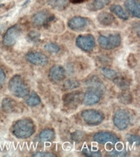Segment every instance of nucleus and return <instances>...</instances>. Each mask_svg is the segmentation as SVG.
<instances>
[{"mask_svg":"<svg viewBox=\"0 0 140 157\" xmlns=\"http://www.w3.org/2000/svg\"><path fill=\"white\" fill-rule=\"evenodd\" d=\"M85 84L87 86H89L91 88H96L102 90L103 83L100 81V79L97 76H92L91 78H88L86 79Z\"/></svg>","mask_w":140,"mask_h":157,"instance_id":"nucleus-20","label":"nucleus"},{"mask_svg":"<svg viewBox=\"0 0 140 157\" xmlns=\"http://www.w3.org/2000/svg\"><path fill=\"white\" fill-rule=\"evenodd\" d=\"M102 90L96 88H89L83 96V103L85 105H95L100 101Z\"/></svg>","mask_w":140,"mask_h":157,"instance_id":"nucleus-10","label":"nucleus"},{"mask_svg":"<svg viewBox=\"0 0 140 157\" xmlns=\"http://www.w3.org/2000/svg\"><path fill=\"white\" fill-rule=\"evenodd\" d=\"M108 155L111 156H126L128 155L127 151L125 150H113L111 151L108 152Z\"/></svg>","mask_w":140,"mask_h":157,"instance_id":"nucleus-30","label":"nucleus"},{"mask_svg":"<svg viewBox=\"0 0 140 157\" xmlns=\"http://www.w3.org/2000/svg\"><path fill=\"white\" fill-rule=\"evenodd\" d=\"M111 12L116 15L119 18L124 21H127L129 19V15L127 12H125V9L122 7H120V5H112L110 8Z\"/></svg>","mask_w":140,"mask_h":157,"instance_id":"nucleus-18","label":"nucleus"},{"mask_svg":"<svg viewBox=\"0 0 140 157\" xmlns=\"http://www.w3.org/2000/svg\"><path fill=\"white\" fill-rule=\"evenodd\" d=\"M136 1H138H138H139V0H136Z\"/></svg>","mask_w":140,"mask_h":157,"instance_id":"nucleus-37","label":"nucleus"},{"mask_svg":"<svg viewBox=\"0 0 140 157\" xmlns=\"http://www.w3.org/2000/svg\"><path fill=\"white\" fill-rule=\"evenodd\" d=\"M27 39H28L29 41L33 42V43H36V42L39 41V39H40V34H39V32L32 30L27 35Z\"/></svg>","mask_w":140,"mask_h":157,"instance_id":"nucleus-29","label":"nucleus"},{"mask_svg":"<svg viewBox=\"0 0 140 157\" xmlns=\"http://www.w3.org/2000/svg\"><path fill=\"white\" fill-rule=\"evenodd\" d=\"M49 77L52 82H60L63 80L66 77V71L64 70L62 66L56 65V66H52L51 69L49 70Z\"/></svg>","mask_w":140,"mask_h":157,"instance_id":"nucleus-14","label":"nucleus"},{"mask_svg":"<svg viewBox=\"0 0 140 157\" xmlns=\"http://www.w3.org/2000/svg\"><path fill=\"white\" fill-rule=\"evenodd\" d=\"M98 42L102 48L105 50H111L120 46L121 43V37L118 33L111 34L108 36L100 35L98 37Z\"/></svg>","mask_w":140,"mask_h":157,"instance_id":"nucleus-3","label":"nucleus"},{"mask_svg":"<svg viewBox=\"0 0 140 157\" xmlns=\"http://www.w3.org/2000/svg\"><path fill=\"white\" fill-rule=\"evenodd\" d=\"M35 131L34 122L29 118L22 119L15 123L13 125V134L21 139L31 137Z\"/></svg>","mask_w":140,"mask_h":157,"instance_id":"nucleus-1","label":"nucleus"},{"mask_svg":"<svg viewBox=\"0 0 140 157\" xmlns=\"http://www.w3.org/2000/svg\"><path fill=\"white\" fill-rule=\"evenodd\" d=\"M25 102L29 106H36L41 103V100H40V98L38 96L37 93H32L29 96V98L25 100Z\"/></svg>","mask_w":140,"mask_h":157,"instance_id":"nucleus-22","label":"nucleus"},{"mask_svg":"<svg viewBox=\"0 0 140 157\" xmlns=\"http://www.w3.org/2000/svg\"><path fill=\"white\" fill-rule=\"evenodd\" d=\"M39 138L43 142H50L55 138V132L52 129H44L40 132Z\"/></svg>","mask_w":140,"mask_h":157,"instance_id":"nucleus-19","label":"nucleus"},{"mask_svg":"<svg viewBox=\"0 0 140 157\" xmlns=\"http://www.w3.org/2000/svg\"><path fill=\"white\" fill-rule=\"evenodd\" d=\"M83 154L86 156H90V157H100L102 156V153H101L98 150H94V149H90L89 147H86L84 148Z\"/></svg>","mask_w":140,"mask_h":157,"instance_id":"nucleus-27","label":"nucleus"},{"mask_svg":"<svg viewBox=\"0 0 140 157\" xmlns=\"http://www.w3.org/2000/svg\"><path fill=\"white\" fill-rule=\"evenodd\" d=\"M101 72L103 75L105 76L106 78H110V79H114L115 77H117L118 74L117 72L112 69L107 68V67H103L101 68Z\"/></svg>","mask_w":140,"mask_h":157,"instance_id":"nucleus-26","label":"nucleus"},{"mask_svg":"<svg viewBox=\"0 0 140 157\" xmlns=\"http://www.w3.org/2000/svg\"><path fill=\"white\" fill-rule=\"evenodd\" d=\"M111 0H93L88 4L87 7L92 12H96L107 7Z\"/></svg>","mask_w":140,"mask_h":157,"instance_id":"nucleus-17","label":"nucleus"},{"mask_svg":"<svg viewBox=\"0 0 140 157\" xmlns=\"http://www.w3.org/2000/svg\"><path fill=\"white\" fill-rule=\"evenodd\" d=\"M34 156H39V157H56V155L52 153H50V152H44V151H40L37 152V153H34L33 155Z\"/></svg>","mask_w":140,"mask_h":157,"instance_id":"nucleus-34","label":"nucleus"},{"mask_svg":"<svg viewBox=\"0 0 140 157\" xmlns=\"http://www.w3.org/2000/svg\"><path fill=\"white\" fill-rule=\"evenodd\" d=\"M25 59L29 63L35 66H44L49 62V58L45 54L39 52H30L25 55Z\"/></svg>","mask_w":140,"mask_h":157,"instance_id":"nucleus-12","label":"nucleus"},{"mask_svg":"<svg viewBox=\"0 0 140 157\" xmlns=\"http://www.w3.org/2000/svg\"><path fill=\"white\" fill-rule=\"evenodd\" d=\"M113 81L115 82V83L116 85L120 88L121 89H127L129 87H130V82L128 80L127 78H122V77H115Z\"/></svg>","mask_w":140,"mask_h":157,"instance_id":"nucleus-24","label":"nucleus"},{"mask_svg":"<svg viewBox=\"0 0 140 157\" xmlns=\"http://www.w3.org/2000/svg\"><path fill=\"white\" fill-rule=\"evenodd\" d=\"M125 9L130 15L136 18H139L140 17V5L136 0H125L124 3Z\"/></svg>","mask_w":140,"mask_h":157,"instance_id":"nucleus-15","label":"nucleus"},{"mask_svg":"<svg viewBox=\"0 0 140 157\" xmlns=\"http://www.w3.org/2000/svg\"><path fill=\"white\" fill-rule=\"evenodd\" d=\"M80 86V83L76 79H67L64 82L63 88L65 90H73Z\"/></svg>","mask_w":140,"mask_h":157,"instance_id":"nucleus-25","label":"nucleus"},{"mask_svg":"<svg viewBox=\"0 0 140 157\" xmlns=\"http://www.w3.org/2000/svg\"><path fill=\"white\" fill-rule=\"evenodd\" d=\"M126 139L129 142V143L131 145H136V146H138L140 143L139 141V137L138 135H128Z\"/></svg>","mask_w":140,"mask_h":157,"instance_id":"nucleus-32","label":"nucleus"},{"mask_svg":"<svg viewBox=\"0 0 140 157\" xmlns=\"http://www.w3.org/2000/svg\"><path fill=\"white\" fill-rule=\"evenodd\" d=\"M93 141L103 145L107 143L114 145L119 142V138L116 135L111 132H98L93 136Z\"/></svg>","mask_w":140,"mask_h":157,"instance_id":"nucleus-11","label":"nucleus"},{"mask_svg":"<svg viewBox=\"0 0 140 157\" xmlns=\"http://www.w3.org/2000/svg\"><path fill=\"white\" fill-rule=\"evenodd\" d=\"M83 99V93L80 91L66 93L63 97V102L65 106L69 109H75L80 105Z\"/></svg>","mask_w":140,"mask_h":157,"instance_id":"nucleus-9","label":"nucleus"},{"mask_svg":"<svg viewBox=\"0 0 140 157\" xmlns=\"http://www.w3.org/2000/svg\"><path fill=\"white\" fill-rule=\"evenodd\" d=\"M82 118L88 125H98L104 120V115L96 110H85L82 112Z\"/></svg>","mask_w":140,"mask_h":157,"instance_id":"nucleus-5","label":"nucleus"},{"mask_svg":"<svg viewBox=\"0 0 140 157\" xmlns=\"http://www.w3.org/2000/svg\"><path fill=\"white\" fill-rule=\"evenodd\" d=\"M0 6H2V5H0Z\"/></svg>","mask_w":140,"mask_h":157,"instance_id":"nucleus-38","label":"nucleus"},{"mask_svg":"<svg viewBox=\"0 0 140 157\" xmlns=\"http://www.w3.org/2000/svg\"><path fill=\"white\" fill-rule=\"evenodd\" d=\"M70 2H71L72 3H80V2H83L86 0H69Z\"/></svg>","mask_w":140,"mask_h":157,"instance_id":"nucleus-36","label":"nucleus"},{"mask_svg":"<svg viewBox=\"0 0 140 157\" xmlns=\"http://www.w3.org/2000/svg\"><path fill=\"white\" fill-rule=\"evenodd\" d=\"M89 19L83 17H74L69 20L68 27L72 30H81L85 29L89 24Z\"/></svg>","mask_w":140,"mask_h":157,"instance_id":"nucleus-13","label":"nucleus"},{"mask_svg":"<svg viewBox=\"0 0 140 157\" xmlns=\"http://www.w3.org/2000/svg\"><path fill=\"white\" fill-rule=\"evenodd\" d=\"M21 32V29L19 25H13L10 27L3 36L2 44L6 47H11L14 45L15 43L19 38Z\"/></svg>","mask_w":140,"mask_h":157,"instance_id":"nucleus-8","label":"nucleus"},{"mask_svg":"<svg viewBox=\"0 0 140 157\" xmlns=\"http://www.w3.org/2000/svg\"><path fill=\"white\" fill-rule=\"evenodd\" d=\"M54 20L55 16L52 15L47 10H42L32 17V23L36 26H48Z\"/></svg>","mask_w":140,"mask_h":157,"instance_id":"nucleus-4","label":"nucleus"},{"mask_svg":"<svg viewBox=\"0 0 140 157\" xmlns=\"http://www.w3.org/2000/svg\"><path fill=\"white\" fill-rule=\"evenodd\" d=\"M83 137H84V132H81V131H80V130H78V131H76V132H73V133H72V135H71L72 139L75 140V141H77V142H79V141L82 140Z\"/></svg>","mask_w":140,"mask_h":157,"instance_id":"nucleus-33","label":"nucleus"},{"mask_svg":"<svg viewBox=\"0 0 140 157\" xmlns=\"http://www.w3.org/2000/svg\"><path fill=\"white\" fill-rule=\"evenodd\" d=\"M51 6L59 11L64 10L68 5V0H51Z\"/></svg>","mask_w":140,"mask_h":157,"instance_id":"nucleus-23","label":"nucleus"},{"mask_svg":"<svg viewBox=\"0 0 140 157\" xmlns=\"http://www.w3.org/2000/svg\"><path fill=\"white\" fill-rule=\"evenodd\" d=\"M119 100L121 101L122 103H125V104H128V103L131 102L132 101V97L129 93H123L120 94V98H119Z\"/></svg>","mask_w":140,"mask_h":157,"instance_id":"nucleus-31","label":"nucleus"},{"mask_svg":"<svg viewBox=\"0 0 140 157\" xmlns=\"http://www.w3.org/2000/svg\"><path fill=\"white\" fill-rule=\"evenodd\" d=\"M8 88L10 92L17 98H25L29 94V87L20 75H14L10 79Z\"/></svg>","mask_w":140,"mask_h":157,"instance_id":"nucleus-2","label":"nucleus"},{"mask_svg":"<svg viewBox=\"0 0 140 157\" xmlns=\"http://www.w3.org/2000/svg\"><path fill=\"white\" fill-rule=\"evenodd\" d=\"M6 81V75H5L4 71L2 69L0 68V84L2 85L5 83Z\"/></svg>","mask_w":140,"mask_h":157,"instance_id":"nucleus-35","label":"nucleus"},{"mask_svg":"<svg viewBox=\"0 0 140 157\" xmlns=\"http://www.w3.org/2000/svg\"><path fill=\"white\" fill-rule=\"evenodd\" d=\"M2 106L6 112H12L16 107V102L11 98H6L2 101Z\"/></svg>","mask_w":140,"mask_h":157,"instance_id":"nucleus-21","label":"nucleus"},{"mask_svg":"<svg viewBox=\"0 0 140 157\" xmlns=\"http://www.w3.org/2000/svg\"><path fill=\"white\" fill-rule=\"evenodd\" d=\"M113 123L118 129H125L130 124V115L125 110H117L113 115Z\"/></svg>","mask_w":140,"mask_h":157,"instance_id":"nucleus-7","label":"nucleus"},{"mask_svg":"<svg viewBox=\"0 0 140 157\" xmlns=\"http://www.w3.org/2000/svg\"><path fill=\"white\" fill-rule=\"evenodd\" d=\"M98 21L101 25H105V26H108L112 25L115 21V17L111 13L109 12H101L100 14H98Z\"/></svg>","mask_w":140,"mask_h":157,"instance_id":"nucleus-16","label":"nucleus"},{"mask_svg":"<svg viewBox=\"0 0 140 157\" xmlns=\"http://www.w3.org/2000/svg\"><path fill=\"white\" fill-rule=\"evenodd\" d=\"M44 49L50 53H57L60 51V47L53 43H49L44 46Z\"/></svg>","mask_w":140,"mask_h":157,"instance_id":"nucleus-28","label":"nucleus"},{"mask_svg":"<svg viewBox=\"0 0 140 157\" xmlns=\"http://www.w3.org/2000/svg\"><path fill=\"white\" fill-rule=\"evenodd\" d=\"M76 46L84 52H91L95 47V39L91 34H80L76 38Z\"/></svg>","mask_w":140,"mask_h":157,"instance_id":"nucleus-6","label":"nucleus"}]
</instances>
